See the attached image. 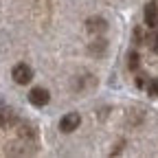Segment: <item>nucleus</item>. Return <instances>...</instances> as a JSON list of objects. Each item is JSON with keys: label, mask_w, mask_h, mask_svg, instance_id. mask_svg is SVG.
I'll return each instance as SVG.
<instances>
[{"label": "nucleus", "mask_w": 158, "mask_h": 158, "mask_svg": "<svg viewBox=\"0 0 158 158\" xmlns=\"http://www.w3.org/2000/svg\"><path fill=\"white\" fill-rule=\"evenodd\" d=\"M134 40H136V44H145V40H143V31H141V29H136V31H134Z\"/></svg>", "instance_id": "f8f14e48"}, {"label": "nucleus", "mask_w": 158, "mask_h": 158, "mask_svg": "<svg viewBox=\"0 0 158 158\" xmlns=\"http://www.w3.org/2000/svg\"><path fill=\"white\" fill-rule=\"evenodd\" d=\"M15 121H18V112L7 103H0V127L9 130V127L15 125Z\"/></svg>", "instance_id": "39448f33"}, {"label": "nucleus", "mask_w": 158, "mask_h": 158, "mask_svg": "<svg viewBox=\"0 0 158 158\" xmlns=\"http://www.w3.org/2000/svg\"><path fill=\"white\" fill-rule=\"evenodd\" d=\"M147 42H149V46H152V51L154 53H158V24L154 27V33L147 37Z\"/></svg>", "instance_id": "9b49d317"}, {"label": "nucleus", "mask_w": 158, "mask_h": 158, "mask_svg": "<svg viewBox=\"0 0 158 158\" xmlns=\"http://www.w3.org/2000/svg\"><path fill=\"white\" fill-rule=\"evenodd\" d=\"M125 64H127L130 70H136L138 66H141V57H138L136 51H127V55H125Z\"/></svg>", "instance_id": "9d476101"}, {"label": "nucleus", "mask_w": 158, "mask_h": 158, "mask_svg": "<svg viewBox=\"0 0 158 158\" xmlns=\"http://www.w3.org/2000/svg\"><path fill=\"white\" fill-rule=\"evenodd\" d=\"M143 88L147 90V94H149L152 99H158V77H149Z\"/></svg>", "instance_id": "1a4fd4ad"}, {"label": "nucleus", "mask_w": 158, "mask_h": 158, "mask_svg": "<svg viewBox=\"0 0 158 158\" xmlns=\"http://www.w3.org/2000/svg\"><path fill=\"white\" fill-rule=\"evenodd\" d=\"M86 29H88V33H92V35H103V33L108 31V20L101 18V15H90V18L86 20Z\"/></svg>", "instance_id": "423d86ee"}, {"label": "nucleus", "mask_w": 158, "mask_h": 158, "mask_svg": "<svg viewBox=\"0 0 158 158\" xmlns=\"http://www.w3.org/2000/svg\"><path fill=\"white\" fill-rule=\"evenodd\" d=\"M106 51H108V40L94 35V40L88 44V55H92L94 59H99V57H103V55H106Z\"/></svg>", "instance_id": "6e6552de"}, {"label": "nucleus", "mask_w": 158, "mask_h": 158, "mask_svg": "<svg viewBox=\"0 0 158 158\" xmlns=\"http://www.w3.org/2000/svg\"><path fill=\"white\" fill-rule=\"evenodd\" d=\"M15 127H18V138L31 141V143L37 141V125L35 123H31V121H15Z\"/></svg>", "instance_id": "f03ea898"}, {"label": "nucleus", "mask_w": 158, "mask_h": 158, "mask_svg": "<svg viewBox=\"0 0 158 158\" xmlns=\"http://www.w3.org/2000/svg\"><path fill=\"white\" fill-rule=\"evenodd\" d=\"M11 77H13L15 84L27 86V84H31V79H33V68L29 64H15L13 70H11Z\"/></svg>", "instance_id": "f257e3e1"}, {"label": "nucleus", "mask_w": 158, "mask_h": 158, "mask_svg": "<svg viewBox=\"0 0 158 158\" xmlns=\"http://www.w3.org/2000/svg\"><path fill=\"white\" fill-rule=\"evenodd\" d=\"M145 81H147V77H145V75H138V79H136V86H138V88H143V86H145Z\"/></svg>", "instance_id": "ddd939ff"}, {"label": "nucleus", "mask_w": 158, "mask_h": 158, "mask_svg": "<svg viewBox=\"0 0 158 158\" xmlns=\"http://www.w3.org/2000/svg\"><path fill=\"white\" fill-rule=\"evenodd\" d=\"M0 103H2V99H0Z\"/></svg>", "instance_id": "4468645a"}, {"label": "nucleus", "mask_w": 158, "mask_h": 158, "mask_svg": "<svg viewBox=\"0 0 158 158\" xmlns=\"http://www.w3.org/2000/svg\"><path fill=\"white\" fill-rule=\"evenodd\" d=\"M29 101H31V106H35V108H44V106L51 101V92H48L46 88H42V86H35V88H31V92H29Z\"/></svg>", "instance_id": "20e7f679"}, {"label": "nucleus", "mask_w": 158, "mask_h": 158, "mask_svg": "<svg viewBox=\"0 0 158 158\" xmlns=\"http://www.w3.org/2000/svg\"><path fill=\"white\" fill-rule=\"evenodd\" d=\"M79 123H81V114L79 112H68V114H64L59 118V130L64 134H73L79 127Z\"/></svg>", "instance_id": "7ed1b4c3"}, {"label": "nucleus", "mask_w": 158, "mask_h": 158, "mask_svg": "<svg viewBox=\"0 0 158 158\" xmlns=\"http://www.w3.org/2000/svg\"><path fill=\"white\" fill-rule=\"evenodd\" d=\"M143 18H145V27L147 29H154L158 24V2H156V0H149V2L145 5Z\"/></svg>", "instance_id": "0eeeda50"}]
</instances>
